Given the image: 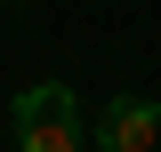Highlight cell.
Listing matches in <instances>:
<instances>
[{
  "mask_svg": "<svg viewBox=\"0 0 161 152\" xmlns=\"http://www.w3.org/2000/svg\"><path fill=\"white\" fill-rule=\"evenodd\" d=\"M8 136H16V152H80V144H89V128H80V96L64 88V80H32V88H16V104H8Z\"/></svg>",
  "mask_w": 161,
  "mask_h": 152,
  "instance_id": "cell-1",
  "label": "cell"
},
{
  "mask_svg": "<svg viewBox=\"0 0 161 152\" xmlns=\"http://www.w3.org/2000/svg\"><path fill=\"white\" fill-rule=\"evenodd\" d=\"M89 144L97 152H153L161 144V104L153 96H113L97 112V128H89Z\"/></svg>",
  "mask_w": 161,
  "mask_h": 152,
  "instance_id": "cell-2",
  "label": "cell"
}]
</instances>
